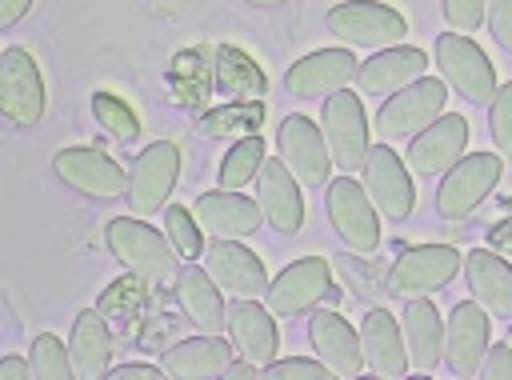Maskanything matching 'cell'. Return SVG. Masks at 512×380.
I'll use <instances>...</instances> for the list:
<instances>
[{
  "label": "cell",
  "mask_w": 512,
  "mask_h": 380,
  "mask_svg": "<svg viewBox=\"0 0 512 380\" xmlns=\"http://www.w3.org/2000/svg\"><path fill=\"white\" fill-rule=\"evenodd\" d=\"M108 248H112V256L128 272H136L148 284H160V280H172L176 276V252H172V244L156 228H148V224H140L132 216H116L108 224Z\"/></svg>",
  "instance_id": "obj_1"
},
{
  "label": "cell",
  "mask_w": 512,
  "mask_h": 380,
  "mask_svg": "<svg viewBox=\"0 0 512 380\" xmlns=\"http://www.w3.org/2000/svg\"><path fill=\"white\" fill-rule=\"evenodd\" d=\"M328 32L340 36V40H348V44H360V48H392V44L404 40L408 24L388 4L348 0V4H336L328 12Z\"/></svg>",
  "instance_id": "obj_2"
},
{
  "label": "cell",
  "mask_w": 512,
  "mask_h": 380,
  "mask_svg": "<svg viewBox=\"0 0 512 380\" xmlns=\"http://www.w3.org/2000/svg\"><path fill=\"white\" fill-rule=\"evenodd\" d=\"M500 168H504V164H500V156H492V152H476V156L456 160V164L448 168L440 192H436V212H440L444 220H464V216L496 188Z\"/></svg>",
  "instance_id": "obj_3"
},
{
  "label": "cell",
  "mask_w": 512,
  "mask_h": 380,
  "mask_svg": "<svg viewBox=\"0 0 512 380\" xmlns=\"http://www.w3.org/2000/svg\"><path fill=\"white\" fill-rule=\"evenodd\" d=\"M436 64L444 72V80L472 104H484L496 96V72L488 64V56L460 32H444L436 40Z\"/></svg>",
  "instance_id": "obj_4"
},
{
  "label": "cell",
  "mask_w": 512,
  "mask_h": 380,
  "mask_svg": "<svg viewBox=\"0 0 512 380\" xmlns=\"http://www.w3.org/2000/svg\"><path fill=\"white\" fill-rule=\"evenodd\" d=\"M460 268V252L448 248V244H424V248H408L392 268H388V280L384 288L392 296H428L436 292L440 284H448Z\"/></svg>",
  "instance_id": "obj_5"
},
{
  "label": "cell",
  "mask_w": 512,
  "mask_h": 380,
  "mask_svg": "<svg viewBox=\"0 0 512 380\" xmlns=\"http://www.w3.org/2000/svg\"><path fill=\"white\" fill-rule=\"evenodd\" d=\"M0 112L20 128H32L44 116V80L24 48L0 56Z\"/></svg>",
  "instance_id": "obj_6"
},
{
  "label": "cell",
  "mask_w": 512,
  "mask_h": 380,
  "mask_svg": "<svg viewBox=\"0 0 512 380\" xmlns=\"http://www.w3.org/2000/svg\"><path fill=\"white\" fill-rule=\"evenodd\" d=\"M328 216H332L340 240L352 252H360V256L376 252L380 224H376V212H372V196L352 176H340V180L328 184Z\"/></svg>",
  "instance_id": "obj_7"
},
{
  "label": "cell",
  "mask_w": 512,
  "mask_h": 380,
  "mask_svg": "<svg viewBox=\"0 0 512 380\" xmlns=\"http://www.w3.org/2000/svg\"><path fill=\"white\" fill-rule=\"evenodd\" d=\"M440 112H444V80L420 76L408 88L388 96V104L376 116V128L380 136H412V132H424Z\"/></svg>",
  "instance_id": "obj_8"
},
{
  "label": "cell",
  "mask_w": 512,
  "mask_h": 380,
  "mask_svg": "<svg viewBox=\"0 0 512 380\" xmlns=\"http://www.w3.org/2000/svg\"><path fill=\"white\" fill-rule=\"evenodd\" d=\"M324 140L332 152V164H340L344 172L364 168L368 156V124H364V108L352 92H332L324 104Z\"/></svg>",
  "instance_id": "obj_9"
},
{
  "label": "cell",
  "mask_w": 512,
  "mask_h": 380,
  "mask_svg": "<svg viewBox=\"0 0 512 380\" xmlns=\"http://www.w3.org/2000/svg\"><path fill=\"white\" fill-rule=\"evenodd\" d=\"M280 160L292 168V176L308 188H320L328 180V168H332V152H328V140L324 132L308 120V116H284L280 124Z\"/></svg>",
  "instance_id": "obj_10"
},
{
  "label": "cell",
  "mask_w": 512,
  "mask_h": 380,
  "mask_svg": "<svg viewBox=\"0 0 512 380\" xmlns=\"http://www.w3.org/2000/svg\"><path fill=\"white\" fill-rule=\"evenodd\" d=\"M176 176H180V152H176V144H168V140L148 144L136 156L132 176H128V204H132V212H156L168 200Z\"/></svg>",
  "instance_id": "obj_11"
},
{
  "label": "cell",
  "mask_w": 512,
  "mask_h": 380,
  "mask_svg": "<svg viewBox=\"0 0 512 380\" xmlns=\"http://www.w3.org/2000/svg\"><path fill=\"white\" fill-rule=\"evenodd\" d=\"M364 192L372 196V204L388 220H404L412 212V204H416V192H412L404 160L384 144L368 148V156H364Z\"/></svg>",
  "instance_id": "obj_12"
},
{
  "label": "cell",
  "mask_w": 512,
  "mask_h": 380,
  "mask_svg": "<svg viewBox=\"0 0 512 380\" xmlns=\"http://www.w3.org/2000/svg\"><path fill=\"white\" fill-rule=\"evenodd\" d=\"M464 144H468V120L456 116V112H440L408 144V168L416 176H436V172H444V168H452L460 160Z\"/></svg>",
  "instance_id": "obj_13"
},
{
  "label": "cell",
  "mask_w": 512,
  "mask_h": 380,
  "mask_svg": "<svg viewBox=\"0 0 512 380\" xmlns=\"http://www.w3.org/2000/svg\"><path fill=\"white\" fill-rule=\"evenodd\" d=\"M56 172L76 192L100 196V200L124 196V188H128L120 164L112 156H104L100 148H64V152H56Z\"/></svg>",
  "instance_id": "obj_14"
},
{
  "label": "cell",
  "mask_w": 512,
  "mask_h": 380,
  "mask_svg": "<svg viewBox=\"0 0 512 380\" xmlns=\"http://www.w3.org/2000/svg\"><path fill=\"white\" fill-rule=\"evenodd\" d=\"M332 292V280H328V264L320 256H308V260H296L288 264L272 284H268V308L276 316H296V312H308L320 296Z\"/></svg>",
  "instance_id": "obj_15"
},
{
  "label": "cell",
  "mask_w": 512,
  "mask_h": 380,
  "mask_svg": "<svg viewBox=\"0 0 512 380\" xmlns=\"http://www.w3.org/2000/svg\"><path fill=\"white\" fill-rule=\"evenodd\" d=\"M356 56L344 52V48H324V52H312L304 60H296L288 68V92L300 96V100H312V96H332L340 88H348V80L356 76Z\"/></svg>",
  "instance_id": "obj_16"
},
{
  "label": "cell",
  "mask_w": 512,
  "mask_h": 380,
  "mask_svg": "<svg viewBox=\"0 0 512 380\" xmlns=\"http://www.w3.org/2000/svg\"><path fill=\"white\" fill-rule=\"evenodd\" d=\"M256 204H260L264 220H268L276 232H284V236L300 232V224H304V200H300L296 180H292V168H288L284 160H264V164H260Z\"/></svg>",
  "instance_id": "obj_17"
},
{
  "label": "cell",
  "mask_w": 512,
  "mask_h": 380,
  "mask_svg": "<svg viewBox=\"0 0 512 380\" xmlns=\"http://www.w3.org/2000/svg\"><path fill=\"white\" fill-rule=\"evenodd\" d=\"M308 336H312L316 356H320L336 376H356V372L364 368L360 336L352 332V324H348L344 316H336V312H312Z\"/></svg>",
  "instance_id": "obj_18"
},
{
  "label": "cell",
  "mask_w": 512,
  "mask_h": 380,
  "mask_svg": "<svg viewBox=\"0 0 512 380\" xmlns=\"http://www.w3.org/2000/svg\"><path fill=\"white\" fill-rule=\"evenodd\" d=\"M424 64H428V60H424L420 48L392 44V48L376 52L372 60H364V64L356 68V80H360V88L372 92V96H392V92L408 88L412 80H420V76H424Z\"/></svg>",
  "instance_id": "obj_19"
},
{
  "label": "cell",
  "mask_w": 512,
  "mask_h": 380,
  "mask_svg": "<svg viewBox=\"0 0 512 380\" xmlns=\"http://www.w3.org/2000/svg\"><path fill=\"white\" fill-rule=\"evenodd\" d=\"M208 276L220 288H228V292H236L244 300H256V296L268 292V276H264V264L256 260V252H248V248H240L232 240H216L212 244V252H208Z\"/></svg>",
  "instance_id": "obj_20"
},
{
  "label": "cell",
  "mask_w": 512,
  "mask_h": 380,
  "mask_svg": "<svg viewBox=\"0 0 512 380\" xmlns=\"http://www.w3.org/2000/svg\"><path fill=\"white\" fill-rule=\"evenodd\" d=\"M464 272H468V288H472L476 304H484V312H492L496 320H512V268H508V260L476 248L464 256Z\"/></svg>",
  "instance_id": "obj_21"
},
{
  "label": "cell",
  "mask_w": 512,
  "mask_h": 380,
  "mask_svg": "<svg viewBox=\"0 0 512 380\" xmlns=\"http://www.w3.org/2000/svg\"><path fill=\"white\" fill-rule=\"evenodd\" d=\"M228 336H232V348L252 360V364H272L276 356V324H272V312H264L256 300H236L228 308Z\"/></svg>",
  "instance_id": "obj_22"
},
{
  "label": "cell",
  "mask_w": 512,
  "mask_h": 380,
  "mask_svg": "<svg viewBox=\"0 0 512 380\" xmlns=\"http://www.w3.org/2000/svg\"><path fill=\"white\" fill-rule=\"evenodd\" d=\"M444 344H448V364H452V372H460V376H468V372H476L480 368V356L488 352V316H484V304H456L452 308V320H448V336H444Z\"/></svg>",
  "instance_id": "obj_23"
},
{
  "label": "cell",
  "mask_w": 512,
  "mask_h": 380,
  "mask_svg": "<svg viewBox=\"0 0 512 380\" xmlns=\"http://www.w3.org/2000/svg\"><path fill=\"white\" fill-rule=\"evenodd\" d=\"M260 204L220 188V192H204L196 200V220L216 236V240H236V236H248L260 228Z\"/></svg>",
  "instance_id": "obj_24"
},
{
  "label": "cell",
  "mask_w": 512,
  "mask_h": 380,
  "mask_svg": "<svg viewBox=\"0 0 512 380\" xmlns=\"http://www.w3.org/2000/svg\"><path fill=\"white\" fill-rule=\"evenodd\" d=\"M404 348H408V364L416 372H432L444 356V324L432 308V300L412 296L404 308Z\"/></svg>",
  "instance_id": "obj_25"
},
{
  "label": "cell",
  "mask_w": 512,
  "mask_h": 380,
  "mask_svg": "<svg viewBox=\"0 0 512 380\" xmlns=\"http://www.w3.org/2000/svg\"><path fill=\"white\" fill-rule=\"evenodd\" d=\"M360 348H364V364H368L376 376H404V372H408L404 336H400L396 320H392L384 308H376V312L364 316Z\"/></svg>",
  "instance_id": "obj_26"
},
{
  "label": "cell",
  "mask_w": 512,
  "mask_h": 380,
  "mask_svg": "<svg viewBox=\"0 0 512 380\" xmlns=\"http://www.w3.org/2000/svg\"><path fill=\"white\" fill-rule=\"evenodd\" d=\"M176 296H180V308L188 312V320L196 324V328H204V332H220L228 320V312H224V300H220V284L204 272V268H196V264H188V268H180L176 272Z\"/></svg>",
  "instance_id": "obj_27"
},
{
  "label": "cell",
  "mask_w": 512,
  "mask_h": 380,
  "mask_svg": "<svg viewBox=\"0 0 512 380\" xmlns=\"http://www.w3.org/2000/svg\"><path fill=\"white\" fill-rule=\"evenodd\" d=\"M68 352H72V372H76L80 380H96V376L108 372L112 336H108V324H104V312H100V308H88V312L76 316Z\"/></svg>",
  "instance_id": "obj_28"
},
{
  "label": "cell",
  "mask_w": 512,
  "mask_h": 380,
  "mask_svg": "<svg viewBox=\"0 0 512 380\" xmlns=\"http://www.w3.org/2000/svg\"><path fill=\"white\" fill-rule=\"evenodd\" d=\"M228 360H232V348L224 340L196 336L164 352V372L176 380H212V376H224Z\"/></svg>",
  "instance_id": "obj_29"
},
{
  "label": "cell",
  "mask_w": 512,
  "mask_h": 380,
  "mask_svg": "<svg viewBox=\"0 0 512 380\" xmlns=\"http://www.w3.org/2000/svg\"><path fill=\"white\" fill-rule=\"evenodd\" d=\"M216 80H220V88H224L228 96H236V100H260L264 88H268V80H264V72L256 68V60H252L248 52L232 48V44H220V48H216Z\"/></svg>",
  "instance_id": "obj_30"
},
{
  "label": "cell",
  "mask_w": 512,
  "mask_h": 380,
  "mask_svg": "<svg viewBox=\"0 0 512 380\" xmlns=\"http://www.w3.org/2000/svg\"><path fill=\"white\" fill-rule=\"evenodd\" d=\"M168 84H172L176 104H184V108H204V104H208V92H212V64H208L204 48L180 52V56L172 60Z\"/></svg>",
  "instance_id": "obj_31"
},
{
  "label": "cell",
  "mask_w": 512,
  "mask_h": 380,
  "mask_svg": "<svg viewBox=\"0 0 512 380\" xmlns=\"http://www.w3.org/2000/svg\"><path fill=\"white\" fill-rule=\"evenodd\" d=\"M144 300H148V280H140L136 272H128V276H120V280H112L104 288V296H100L96 308L104 312V320H116V324L128 328V324H136Z\"/></svg>",
  "instance_id": "obj_32"
},
{
  "label": "cell",
  "mask_w": 512,
  "mask_h": 380,
  "mask_svg": "<svg viewBox=\"0 0 512 380\" xmlns=\"http://www.w3.org/2000/svg\"><path fill=\"white\" fill-rule=\"evenodd\" d=\"M264 120V104L260 100H236V104H224V108H212L204 112L200 120V132L204 136H232V132H256Z\"/></svg>",
  "instance_id": "obj_33"
},
{
  "label": "cell",
  "mask_w": 512,
  "mask_h": 380,
  "mask_svg": "<svg viewBox=\"0 0 512 380\" xmlns=\"http://www.w3.org/2000/svg\"><path fill=\"white\" fill-rule=\"evenodd\" d=\"M260 164H264V140L252 132L240 144H232V152L224 156V164H220V188H228V192L244 188L260 172Z\"/></svg>",
  "instance_id": "obj_34"
},
{
  "label": "cell",
  "mask_w": 512,
  "mask_h": 380,
  "mask_svg": "<svg viewBox=\"0 0 512 380\" xmlns=\"http://www.w3.org/2000/svg\"><path fill=\"white\" fill-rule=\"evenodd\" d=\"M92 112H96V120H100V128H108V136H116V140H136V132H140V120H136V112L124 104V100H116L112 92H96L92 96Z\"/></svg>",
  "instance_id": "obj_35"
},
{
  "label": "cell",
  "mask_w": 512,
  "mask_h": 380,
  "mask_svg": "<svg viewBox=\"0 0 512 380\" xmlns=\"http://www.w3.org/2000/svg\"><path fill=\"white\" fill-rule=\"evenodd\" d=\"M32 376H44V380H68L76 376L72 372V352L56 340V336H36L32 344Z\"/></svg>",
  "instance_id": "obj_36"
},
{
  "label": "cell",
  "mask_w": 512,
  "mask_h": 380,
  "mask_svg": "<svg viewBox=\"0 0 512 380\" xmlns=\"http://www.w3.org/2000/svg\"><path fill=\"white\" fill-rule=\"evenodd\" d=\"M200 220H192V212L188 208H168L164 212V228H168V240H172V248L180 252V256H200V248H204V240H200V228H196Z\"/></svg>",
  "instance_id": "obj_37"
},
{
  "label": "cell",
  "mask_w": 512,
  "mask_h": 380,
  "mask_svg": "<svg viewBox=\"0 0 512 380\" xmlns=\"http://www.w3.org/2000/svg\"><path fill=\"white\" fill-rule=\"evenodd\" d=\"M260 376H268V380H328L336 372L324 360H272L260 368Z\"/></svg>",
  "instance_id": "obj_38"
},
{
  "label": "cell",
  "mask_w": 512,
  "mask_h": 380,
  "mask_svg": "<svg viewBox=\"0 0 512 380\" xmlns=\"http://www.w3.org/2000/svg\"><path fill=\"white\" fill-rule=\"evenodd\" d=\"M492 140H496L500 156L512 160V84L496 88V96H492Z\"/></svg>",
  "instance_id": "obj_39"
},
{
  "label": "cell",
  "mask_w": 512,
  "mask_h": 380,
  "mask_svg": "<svg viewBox=\"0 0 512 380\" xmlns=\"http://www.w3.org/2000/svg\"><path fill=\"white\" fill-rule=\"evenodd\" d=\"M488 0H444V20L456 28V32H472L484 16Z\"/></svg>",
  "instance_id": "obj_40"
},
{
  "label": "cell",
  "mask_w": 512,
  "mask_h": 380,
  "mask_svg": "<svg viewBox=\"0 0 512 380\" xmlns=\"http://www.w3.org/2000/svg\"><path fill=\"white\" fill-rule=\"evenodd\" d=\"M488 28L504 52H512V0H488Z\"/></svg>",
  "instance_id": "obj_41"
},
{
  "label": "cell",
  "mask_w": 512,
  "mask_h": 380,
  "mask_svg": "<svg viewBox=\"0 0 512 380\" xmlns=\"http://www.w3.org/2000/svg\"><path fill=\"white\" fill-rule=\"evenodd\" d=\"M480 372H484L488 380H512V344H496V348H488Z\"/></svg>",
  "instance_id": "obj_42"
},
{
  "label": "cell",
  "mask_w": 512,
  "mask_h": 380,
  "mask_svg": "<svg viewBox=\"0 0 512 380\" xmlns=\"http://www.w3.org/2000/svg\"><path fill=\"white\" fill-rule=\"evenodd\" d=\"M108 376H112V380H156L160 368H152V364H120V368H112Z\"/></svg>",
  "instance_id": "obj_43"
},
{
  "label": "cell",
  "mask_w": 512,
  "mask_h": 380,
  "mask_svg": "<svg viewBox=\"0 0 512 380\" xmlns=\"http://www.w3.org/2000/svg\"><path fill=\"white\" fill-rule=\"evenodd\" d=\"M28 8H32V0H0V28H12Z\"/></svg>",
  "instance_id": "obj_44"
},
{
  "label": "cell",
  "mask_w": 512,
  "mask_h": 380,
  "mask_svg": "<svg viewBox=\"0 0 512 380\" xmlns=\"http://www.w3.org/2000/svg\"><path fill=\"white\" fill-rule=\"evenodd\" d=\"M0 376H4V380H28V376H32V364H24L20 356H8V360L0 364Z\"/></svg>",
  "instance_id": "obj_45"
},
{
  "label": "cell",
  "mask_w": 512,
  "mask_h": 380,
  "mask_svg": "<svg viewBox=\"0 0 512 380\" xmlns=\"http://www.w3.org/2000/svg\"><path fill=\"white\" fill-rule=\"evenodd\" d=\"M492 244H496V248H508V252H512V220H508V224H496V228H492Z\"/></svg>",
  "instance_id": "obj_46"
},
{
  "label": "cell",
  "mask_w": 512,
  "mask_h": 380,
  "mask_svg": "<svg viewBox=\"0 0 512 380\" xmlns=\"http://www.w3.org/2000/svg\"><path fill=\"white\" fill-rule=\"evenodd\" d=\"M248 4H256V8H276V4H284V0H248Z\"/></svg>",
  "instance_id": "obj_47"
}]
</instances>
